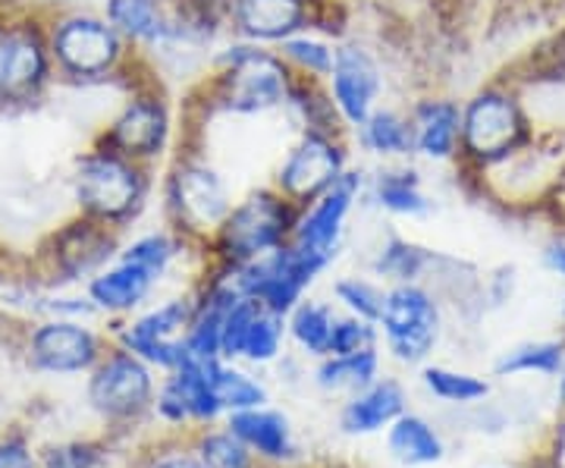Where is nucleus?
<instances>
[{
    "label": "nucleus",
    "instance_id": "obj_1",
    "mask_svg": "<svg viewBox=\"0 0 565 468\" xmlns=\"http://www.w3.org/2000/svg\"><path fill=\"white\" fill-rule=\"evenodd\" d=\"M292 85L296 76L277 47L226 35L214 51L207 76L180 95L185 132L204 136L207 123L217 120L286 117Z\"/></svg>",
    "mask_w": 565,
    "mask_h": 468
},
{
    "label": "nucleus",
    "instance_id": "obj_2",
    "mask_svg": "<svg viewBox=\"0 0 565 468\" xmlns=\"http://www.w3.org/2000/svg\"><path fill=\"white\" fill-rule=\"evenodd\" d=\"M182 139H185L182 98L141 61L136 76L122 85V102L110 114V120L104 123L95 142L122 158L161 170L180 151Z\"/></svg>",
    "mask_w": 565,
    "mask_h": 468
},
{
    "label": "nucleus",
    "instance_id": "obj_3",
    "mask_svg": "<svg viewBox=\"0 0 565 468\" xmlns=\"http://www.w3.org/2000/svg\"><path fill=\"white\" fill-rule=\"evenodd\" d=\"M236 202L233 183L207 151L204 136L185 132L180 151L158 170V208L163 224L189 243H207Z\"/></svg>",
    "mask_w": 565,
    "mask_h": 468
},
{
    "label": "nucleus",
    "instance_id": "obj_4",
    "mask_svg": "<svg viewBox=\"0 0 565 468\" xmlns=\"http://www.w3.org/2000/svg\"><path fill=\"white\" fill-rule=\"evenodd\" d=\"M44 32H47V51L57 79L76 82V85H107V82L126 85L141 66V57L107 22L102 7L98 10L76 7L57 13L54 20L44 22Z\"/></svg>",
    "mask_w": 565,
    "mask_h": 468
},
{
    "label": "nucleus",
    "instance_id": "obj_5",
    "mask_svg": "<svg viewBox=\"0 0 565 468\" xmlns=\"http://www.w3.org/2000/svg\"><path fill=\"white\" fill-rule=\"evenodd\" d=\"M73 199L79 214L120 233L158 202V170L95 142L73 163Z\"/></svg>",
    "mask_w": 565,
    "mask_h": 468
},
{
    "label": "nucleus",
    "instance_id": "obj_6",
    "mask_svg": "<svg viewBox=\"0 0 565 468\" xmlns=\"http://www.w3.org/2000/svg\"><path fill=\"white\" fill-rule=\"evenodd\" d=\"M534 142V123L512 82H487L462 98V142L459 163L468 177L509 161Z\"/></svg>",
    "mask_w": 565,
    "mask_h": 468
},
{
    "label": "nucleus",
    "instance_id": "obj_7",
    "mask_svg": "<svg viewBox=\"0 0 565 468\" xmlns=\"http://www.w3.org/2000/svg\"><path fill=\"white\" fill-rule=\"evenodd\" d=\"M296 221L299 204L289 202L270 183L252 185L233 202L230 214L204 245H211V252L221 258L226 270H236L292 243Z\"/></svg>",
    "mask_w": 565,
    "mask_h": 468
},
{
    "label": "nucleus",
    "instance_id": "obj_8",
    "mask_svg": "<svg viewBox=\"0 0 565 468\" xmlns=\"http://www.w3.org/2000/svg\"><path fill=\"white\" fill-rule=\"evenodd\" d=\"M355 158V148L349 142V132L330 129H292L289 142L282 145L280 158L270 167L267 183L282 192L299 208L315 202L330 185L345 177V170Z\"/></svg>",
    "mask_w": 565,
    "mask_h": 468
},
{
    "label": "nucleus",
    "instance_id": "obj_9",
    "mask_svg": "<svg viewBox=\"0 0 565 468\" xmlns=\"http://www.w3.org/2000/svg\"><path fill=\"white\" fill-rule=\"evenodd\" d=\"M323 88L337 107L345 132L362 126L381 104L390 102V70L381 47L355 32L337 41L333 70L323 79Z\"/></svg>",
    "mask_w": 565,
    "mask_h": 468
},
{
    "label": "nucleus",
    "instance_id": "obj_10",
    "mask_svg": "<svg viewBox=\"0 0 565 468\" xmlns=\"http://www.w3.org/2000/svg\"><path fill=\"white\" fill-rule=\"evenodd\" d=\"M57 79L39 20H0V107L39 102Z\"/></svg>",
    "mask_w": 565,
    "mask_h": 468
},
{
    "label": "nucleus",
    "instance_id": "obj_11",
    "mask_svg": "<svg viewBox=\"0 0 565 468\" xmlns=\"http://www.w3.org/2000/svg\"><path fill=\"white\" fill-rule=\"evenodd\" d=\"M364 183H367V163L355 161L337 185H330L315 202L299 208V221L292 233V245L305 252H315L323 258H337V248L343 243L345 226L352 214L364 204Z\"/></svg>",
    "mask_w": 565,
    "mask_h": 468
},
{
    "label": "nucleus",
    "instance_id": "obj_12",
    "mask_svg": "<svg viewBox=\"0 0 565 468\" xmlns=\"http://www.w3.org/2000/svg\"><path fill=\"white\" fill-rule=\"evenodd\" d=\"M330 0H230L226 35L280 47L299 32H321Z\"/></svg>",
    "mask_w": 565,
    "mask_h": 468
},
{
    "label": "nucleus",
    "instance_id": "obj_13",
    "mask_svg": "<svg viewBox=\"0 0 565 468\" xmlns=\"http://www.w3.org/2000/svg\"><path fill=\"white\" fill-rule=\"evenodd\" d=\"M390 352L399 362H422L437 343L440 333V308L422 284H396L386 289L384 311L377 318Z\"/></svg>",
    "mask_w": 565,
    "mask_h": 468
},
{
    "label": "nucleus",
    "instance_id": "obj_14",
    "mask_svg": "<svg viewBox=\"0 0 565 468\" xmlns=\"http://www.w3.org/2000/svg\"><path fill=\"white\" fill-rule=\"evenodd\" d=\"M405 114L412 123L415 161L430 167L459 163L462 142V102L446 92H418L408 98Z\"/></svg>",
    "mask_w": 565,
    "mask_h": 468
},
{
    "label": "nucleus",
    "instance_id": "obj_15",
    "mask_svg": "<svg viewBox=\"0 0 565 468\" xmlns=\"http://www.w3.org/2000/svg\"><path fill=\"white\" fill-rule=\"evenodd\" d=\"M192 311H195V302L189 299L161 302L122 330V347L126 352L139 355L141 362L177 371L189 359L185 330L192 321Z\"/></svg>",
    "mask_w": 565,
    "mask_h": 468
},
{
    "label": "nucleus",
    "instance_id": "obj_16",
    "mask_svg": "<svg viewBox=\"0 0 565 468\" xmlns=\"http://www.w3.org/2000/svg\"><path fill=\"white\" fill-rule=\"evenodd\" d=\"M364 204L393 221H422L434 211V195L424 185L418 161L371 163L364 183Z\"/></svg>",
    "mask_w": 565,
    "mask_h": 468
},
{
    "label": "nucleus",
    "instance_id": "obj_17",
    "mask_svg": "<svg viewBox=\"0 0 565 468\" xmlns=\"http://www.w3.org/2000/svg\"><path fill=\"white\" fill-rule=\"evenodd\" d=\"M349 142L355 148V158L362 163H403L415 161V139L412 123L403 102H384L362 126L349 132Z\"/></svg>",
    "mask_w": 565,
    "mask_h": 468
},
{
    "label": "nucleus",
    "instance_id": "obj_18",
    "mask_svg": "<svg viewBox=\"0 0 565 468\" xmlns=\"http://www.w3.org/2000/svg\"><path fill=\"white\" fill-rule=\"evenodd\" d=\"M120 255V233L79 214L57 233V265L70 280L95 277Z\"/></svg>",
    "mask_w": 565,
    "mask_h": 468
},
{
    "label": "nucleus",
    "instance_id": "obj_19",
    "mask_svg": "<svg viewBox=\"0 0 565 468\" xmlns=\"http://www.w3.org/2000/svg\"><path fill=\"white\" fill-rule=\"evenodd\" d=\"M151 400V374L132 352H117L92 377V403L107 415H132Z\"/></svg>",
    "mask_w": 565,
    "mask_h": 468
},
{
    "label": "nucleus",
    "instance_id": "obj_20",
    "mask_svg": "<svg viewBox=\"0 0 565 468\" xmlns=\"http://www.w3.org/2000/svg\"><path fill=\"white\" fill-rule=\"evenodd\" d=\"M102 13L139 57L154 51L173 25L170 0H102Z\"/></svg>",
    "mask_w": 565,
    "mask_h": 468
},
{
    "label": "nucleus",
    "instance_id": "obj_21",
    "mask_svg": "<svg viewBox=\"0 0 565 468\" xmlns=\"http://www.w3.org/2000/svg\"><path fill=\"white\" fill-rule=\"evenodd\" d=\"M32 355L47 371H85L98 359V340L92 330L73 321H51L35 330L32 337Z\"/></svg>",
    "mask_w": 565,
    "mask_h": 468
},
{
    "label": "nucleus",
    "instance_id": "obj_22",
    "mask_svg": "<svg viewBox=\"0 0 565 468\" xmlns=\"http://www.w3.org/2000/svg\"><path fill=\"white\" fill-rule=\"evenodd\" d=\"M154 284L158 280L145 267L117 258L114 265H107L102 274L88 280V299L104 311H132L151 296Z\"/></svg>",
    "mask_w": 565,
    "mask_h": 468
},
{
    "label": "nucleus",
    "instance_id": "obj_23",
    "mask_svg": "<svg viewBox=\"0 0 565 468\" xmlns=\"http://www.w3.org/2000/svg\"><path fill=\"white\" fill-rule=\"evenodd\" d=\"M430 262H434V255L424 245L412 243V240H405L399 233H390L381 243V248H377L371 267H374V274L381 280H390V286H396L418 284L424 270L430 267Z\"/></svg>",
    "mask_w": 565,
    "mask_h": 468
},
{
    "label": "nucleus",
    "instance_id": "obj_24",
    "mask_svg": "<svg viewBox=\"0 0 565 468\" xmlns=\"http://www.w3.org/2000/svg\"><path fill=\"white\" fill-rule=\"evenodd\" d=\"M282 63L292 70V76L308 82H323L333 70V57H337V41L327 39L321 32H299L292 39H286L277 47Z\"/></svg>",
    "mask_w": 565,
    "mask_h": 468
},
{
    "label": "nucleus",
    "instance_id": "obj_25",
    "mask_svg": "<svg viewBox=\"0 0 565 468\" xmlns=\"http://www.w3.org/2000/svg\"><path fill=\"white\" fill-rule=\"evenodd\" d=\"M189 243L182 233H177L173 226H158V230H148V233H141L136 236L129 245H120V255L122 262H132V265L145 267L154 280H161L163 274L173 267V262L180 258L182 245Z\"/></svg>",
    "mask_w": 565,
    "mask_h": 468
},
{
    "label": "nucleus",
    "instance_id": "obj_26",
    "mask_svg": "<svg viewBox=\"0 0 565 468\" xmlns=\"http://www.w3.org/2000/svg\"><path fill=\"white\" fill-rule=\"evenodd\" d=\"M399 412H403V390L393 381H384V384L367 387L355 403L345 406L343 428L352 434L377 430L386 422H393Z\"/></svg>",
    "mask_w": 565,
    "mask_h": 468
},
{
    "label": "nucleus",
    "instance_id": "obj_27",
    "mask_svg": "<svg viewBox=\"0 0 565 468\" xmlns=\"http://www.w3.org/2000/svg\"><path fill=\"white\" fill-rule=\"evenodd\" d=\"M337 325V311L330 302L318 299H302L299 306L286 315V330L289 337L311 355H330V337Z\"/></svg>",
    "mask_w": 565,
    "mask_h": 468
},
{
    "label": "nucleus",
    "instance_id": "obj_28",
    "mask_svg": "<svg viewBox=\"0 0 565 468\" xmlns=\"http://www.w3.org/2000/svg\"><path fill=\"white\" fill-rule=\"evenodd\" d=\"M233 434L248 444V447H258L267 456H286L289 453V430H286V422L274 412H236L233 415Z\"/></svg>",
    "mask_w": 565,
    "mask_h": 468
},
{
    "label": "nucleus",
    "instance_id": "obj_29",
    "mask_svg": "<svg viewBox=\"0 0 565 468\" xmlns=\"http://www.w3.org/2000/svg\"><path fill=\"white\" fill-rule=\"evenodd\" d=\"M390 449L393 456L405 466H424V462H437L444 456V447L437 440V434L424 425L422 418H399L396 428L390 430Z\"/></svg>",
    "mask_w": 565,
    "mask_h": 468
},
{
    "label": "nucleus",
    "instance_id": "obj_30",
    "mask_svg": "<svg viewBox=\"0 0 565 468\" xmlns=\"http://www.w3.org/2000/svg\"><path fill=\"white\" fill-rule=\"evenodd\" d=\"M377 374V349H364L352 355H327L318 371V381L330 390H364Z\"/></svg>",
    "mask_w": 565,
    "mask_h": 468
},
{
    "label": "nucleus",
    "instance_id": "obj_31",
    "mask_svg": "<svg viewBox=\"0 0 565 468\" xmlns=\"http://www.w3.org/2000/svg\"><path fill=\"white\" fill-rule=\"evenodd\" d=\"M333 296L345 308V315H355V318L377 325V318L384 311L386 289L374 280H367V277H343L333 284Z\"/></svg>",
    "mask_w": 565,
    "mask_h": 468
},
{
    "label": "nucleus",
    "instance_id": "obj_32",
    "mask_svg": "<svg viewBox=\"0 0 565 468\" xmlns=\"http://www.w3.org/2000/svg\"><path fill=\"white\" fill-rule=\"evenodd\" d=\"M211 393L221 408H255L264 403V390L255 381H248L243 371L223 368L221 362L211 368Z\"/></svg>",
    "mask_w": 565,
    "mask_h": 468
},
{
    "label": "nucleus",
    "instance_id": "obj_33",
    "mask_svg": "<svg viewBox=\"0 0 565 468\" xmlns=\"http://www.w3.org/2000/svg\"><path fill=\"white\" fill-rule=\"evenodd\" d=\"M282 333H286V318L277 311L258 308L255 321L248 327V337H245L243 355L252 362H270L280 352Z\"/></svg>",
    "mask_w": 565,
    "mask_h": 468
},
{
    "label": "nucleus",
    "instance_id": "obj_34",
    "mask_svg": "<svg viewBox=\"0 0 565 468\" xmlns=\"http://www.w3.org/2000/svg\"><path fill=\"white\" fill-rule=\"evenodd\" d=\"M563 365V347L559 343H525L515 347L512 352H505L503 359L497 362L500 374H515V371H559Z\"/></svg>",
    "mask_w": 565,
    "mask_h": 468
},
{
    "label": "nucleus",
    "instance_id": "obj_35",
    "mask_svg": "<svg viewBox=\"0 0 565 468\" xmlns=\"http://www.w3.org/2000/svg\"><path fill=\"white\" fill-rule=\"evenodd\" d=\"M377 337L381 330L374 321H364L355 315H337L333 325V337H330V355H352V352H364V349H377Z\"/></svg>",
    "mask_w": 565,
    "mask_h": 468
},
{
    "label": "nucleus",
    "instance_id": "obj_36",
    "mask_svg": "<svg viewBox=\"0 0 565 468\" xmlns=\"http://www.w3.org/2000/svg\"><path fill=\"white\" fill-rule=\"evenodd\" d=\"M424 384L434 390L440 400H452V403H471L487 396V384L471 377V374H456L446 368H427L424 371Z\"/></svg>",
    "mask_w": 565,
    "mask_h": 468
},
{
    "label": "nucleus",
    "instance_id": "obj_37",
    "mask_svg": "<svg viewBox=\"0 0 565 468\" xmlns=\"http://www.w3.org/2000/svg\"><path fill=\"white\" fill-rule=\"evenodd\" d=\"M258 308L262 306H258L255 299H245V296H239V299H236V306L230 308V315H226V321H223V333H221L223 359H236V355H243L245 337H248V327H252V321H255Z\"/></svg>",
    "mask_w": 565,
    "mask_h": 468
},
{
    "label": "nucleus",
    "instance_id": "obj_38",
    "mask_svg": "<svg viewBox=\"0 0 565 468\" xmlns=\"http://www.w3.org/2000/svg\"><path fill=\"white\" fill-rule=\"evenodd\" d=\"M202 462L207 468H248V453L236 434H214L202 444Z\"/></svg>",
    "mask_w": 565,
    "mask_h": 468
},
{
    "label": "nucleus",
    "instance_id": "obj_39",
    "mask_svg": "<svg viewBox=\"0 0 565 468\" xmlns=\"http://www.w3.org/2000/svg\"><path fill=\"white\" fill-rule=\"evenodd\" d=\"M92 466V453L88 449H54L47 468H88Z\"/></svg>",
    "mask_w": 565,
    "mask_h": 468
},
{
    "label": "nucleus",
    "instance_id": "obj_40",
    "mask_svg": "<svg viewBox=\"0 0 565 468\" xmlns=\"http://www.w3.org/2000/svg\"><path fill=\"white\" fill-rule=\"evenodd\" d=\"M0 468H32V459L22 444H3L0 447Z\"/></svg>",
    "mask_w": 565,
    "mask_h": 468
},
{
    "label": "nucleus",
    "instance_id": "obj_41",
    "mask_svg": "<svg viewBox=\"0 0 565 468\" xmlns=\"http://www.w3.org/2000/svg\"><path fill=\"white\" fill-rule=\"evenodd\" d=\"M546 265L553 267L559 277H565V243H556L546 248Z\"/></svg>",
    "mask_w": 565,
    "mask_h": 468
},
{
    "label": "nucleus",
    "instance_id": "obj_42",
    "mask_svg": "<svg viewBox=\"0 0 565 468\" xmlns=\"http://www.w3.org/2000/svg\"><path fill=\"white\" fill-rule=\"evenodd\" d=\"M154 468H207V466L199 462V459H185V456H180V459H163V462H158Z\"/></svg>",
    "mask_w": 565,
    "mask_h": 468
},
{
    "label": "nucleus",
    "instance_id": "obj_43",
    "mask_svg": "<svg viewBox=\"0 0 565 468\" xmlns=\"http://www.w3.org/2000/svg\"><path fill=\"white\" fill-rule=\"evenodd\" d=\"M563 390H565V384H563Z\"/></svg>",
    "mask_w": 565,
    "mask_h": 468
}]
</instances>
